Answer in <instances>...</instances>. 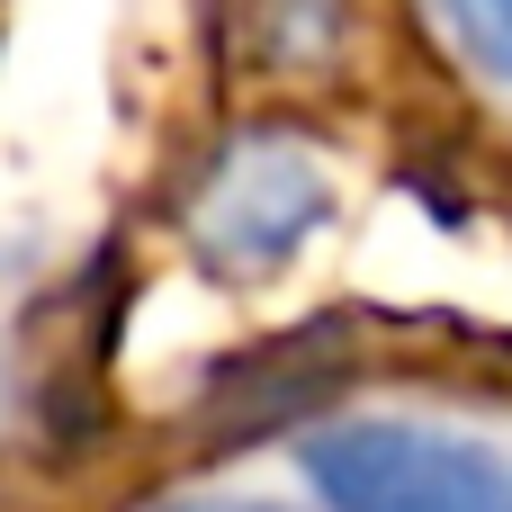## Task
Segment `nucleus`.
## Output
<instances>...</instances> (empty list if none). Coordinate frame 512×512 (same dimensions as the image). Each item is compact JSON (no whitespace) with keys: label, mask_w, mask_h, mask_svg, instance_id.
<instances>
[{"label":"nucleus","mask_w":512,"mask_h":512,"mask_svg":"<svg viewBox=\"0 0 512 512\" xmlns=\"http://www.w3.org/2000/svg\"><path fill=\"white\" fill-rule=\"evenodd\" d=\"M306 486L324 512H512V477L423 423H342L306 441Z\"/></svg>","instance_id":"obj_1"},{"label":"nucleus","mask_w":512,"mask_h":512,"mask_svg":"<svg viewBox=\"0 0 512 512\" xmlns=\"http://www.w3.org/2000/svg\"><path fill=\"white\" fill-rule=\"evenodd\" d=\"M324 216V171L306 162V144H243L225 153V171L207 180V207H198V243L225 261V270H270L306 243V225Z\"/></svg>","instance_id":"obj_2"},{"label":"nucleus","mask_w":512,"mask_h":512,"mask_svg":"<svg viewBox=\"0 0 512 512\" xmlns=\"http://www.w3.org/2000/svg\"><path fill=\"white\" fill-rule=\"evenodd\" d=\"M468 27H477V45L512 72V0H468Z\"/></svg>","instance_id":"obj_3"},{"label":"nucleus","mask_w":512,"mask_h":512,"mask_svg":"<svg viewBox=\"0 0 512 512\" xmlns=\"http://www.w3.org/2000/svg\"><path fill=\"white\" fill-rule=\"evenodd\" d=\"M180 512H270V504H180Z\"/></svg>","instance_id":"obj_4"}]
</instances>
